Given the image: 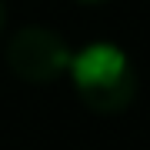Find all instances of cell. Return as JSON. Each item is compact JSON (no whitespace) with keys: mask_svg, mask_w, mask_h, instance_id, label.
Listing matches in <instances>:
<instances>
[{"mask_svg":"<svg viewBox=\"0 0 150 150\" xmlns=\"http://www.w3.org/2000/svg\"><path fill=\"white\" fill-rule=\"evenodd\" d=\"M67 74L83 107H90L93 113H120L137 97V70L117 43H87L74 54Z\"/></svg>","mask_w":150,"mask_h":150,"instance_id":"cell-1","label":"cell"},{"mask_svg":"<svg viewBox=\"0 0 150 150\" xmlns=\"http://www.w3.org/2000/svg\"><path fill=\"white\" fill-rule=\"evenodd\" d=\"M4 60L23 83H54L70 70L74 50L50 27H20L7 43Z\"/></svg>","mask_w":150,"mask_h":150,"instance_id":"cell-2","label":"cell"},{"mask_svg":"<svg viewBox=\"0 0 150 150\" xmlns=\"http://www.w3.org/2000/svg\"><path fill=\"white\" fill-rule=\"evenodd\" d=\"M4 23H7V7H4V0H0V30H4Z\"/></svg>","mask_w":150,"mask_h":150,"instance_id":"cell-3","label":"cell"},{"mask_svg":"<svg viewBox=\"0 0 150 150\" xmlns=\"http://www.w3.org/2000/svg\"><path fill=\"white\" fill-rule=\"evenodd\" d=\"M80 4H103V0H80Z\"/></svg>","mask_w":150,"mask_h":150,"instance_id":"cell-4","label":"cell"}]
</instances>
